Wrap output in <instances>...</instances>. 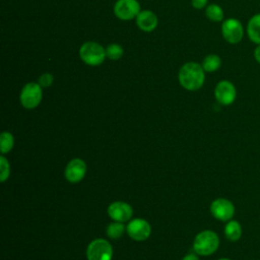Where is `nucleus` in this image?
<instances>
[{
	"label": "nucleus",
	"mask_w": 260,
	"mask_h": 260,
	"mask_svg": "<svg viewBox=\"0 0 260 260\" xmlns=\"http://www.w3.org/2000/svg\"><path fill=\"white\" fill-rule=\"evenodd\" d=\"M202 65L196 62L185 63L179 71V82L187 90H198L205 80V73Z\"/></svg>",
	"instance_id": "1"
},
{
	"label": "nucleus",
	"mask_w": 260,
	"mask_h": 260,
	"mask_svg": "<svg viewBox=\"0 0 260 260\" xmlns=\"http://www.w3.org/2000/svg\"><path fill=\"white\" fill-rule=\"evenodd\" d=\"M219 246V238L217 234L210 230L200 232L194 239L193 249L196 254L208 256L213 254Z\"/></svg>",
	"instance_id": "2"
},
{
	"label": "nucleus",
	"mask_w": 260,
	"mask_h": 260,
	"mask_svg": "<svg viewBox=\"0 0 260 260\" xmlns=\"http://www.w3.org/2000/svg\"><path fill=\"white\" fill-rule=\"evenodd\" d=\"M79 57L85 64L98 66L101 65L107 57L106 49L95 42H85L79 49Z\"/></svg>",
	"instance_id": "3"
},
{
	"label": "nucleus",
	"mask_w": 260,
	"mask_h": 260,
	"mask_svg": "<svg viewBox=\"0 0 260 260\" xmlns=\"http://www.w3.org/2000/svg\"><path fill=\"white\" fill-rule=\"evenodd\" d=\"M112 245L105 239H94L86 249L87 260H112Z\"/></svg>",
	"instance_id": "4"
},
{
	"label": "nucleus",
	"mask_w": 260,
	"mask_h": 260,
	"mask_svg": "<svg viewBox=\"0 0 260 260\" xmlns=\"http://www.w3.org/2000/svg\"><path fill=\"white\" fill-rule=\"evenodd\" d=\"M245 29L242 22L237 18H228L221 24V35L225 42L231 45L239 44L244 37Z\"/></svg>",
	"instance_id": "5"
},
{
	"label": "nucleus",
	"mask_w": 260,
	"mask_h": 260,
	"mask_svg": "<svg viewBox=\"0 0 260 260\" xmlns=\"http://www.w3.org/2000/svg\"><path fill=\"white\" fill-rule=\"evenodd\" d=\"M43 98L42 86L37 82L26 83L20 92V103L23 108L31 110L37 108Z\"/></svg>",
	"instance_id": "6"
},
{
	"label": "nucleus",
	"mask_w": 260,
	"mask_h": 260,
	"mask_svg": "<svg viewBox=\"0 0 260 260\" xmlns=\"http://www.w3.org/2000/svg\"><path fill=\"white\" fill-rule=\"evenodd\" d=\"M214 96L222 106L232 105L237 98V89L230 80H220L214 88Z\"/></svg>",
	"instance_id": "7"
},
{
	"label": "nucleus",
	"mask_w": 260,
	"mask_h": 260,
	"mask_svg": "<svg viewBox=\"0 0 260 260\" xmlns=\"http://www.w3.org/2000/svg\"><path fill=\"white\" fill-rule=\"evenodd\" d=\"M126 232L132 240L141 242L148 239L151 233V226L143 218H134L127 224Z\"/></svg>",
	"instance_id": "8"
},
{
	"label": "nucleus",
	"mask_w": 260,
	"mask_h": 260,
	"mask_svg": "<svg viewBox=\"0 0 260 260\" xmlns=\"http://www.w3.org/2000/svg\"><path fill=\"white\" fill-rule=\"evenodd\" d=\"M140 12V4L137 0H117L114 5L115 15L122 20H130Z\"/></svg>",
	"instance_id": "9"
},
{
	"label": "nucleus",
	"mask_w": 260,
	"mask_h": 260,
	"mask_svg": "<svg viewBox=\"0 0 260 260\" xmlns=\"http://www.w3.org/2000/svg\"><path fill=\"white\" fill-rule=\"evenodd\" d=\"M210 212L216 219L229 221L235 214V206L229 199L217 198L211 202Z\"/></svg>",
	"instance_id": "10"
},
{
	"label": "nucleus",
	"mask_w": 260,
	"mask_h": 260,
	"mask_svg": "<svg viewBox=\"0 0 260 260\" xmlns=\"http://www.w3.org/2000/svg\"><path fill=\"white\" fill-rule=\"evenodd\" d=\"M64 174L68 182L78 183L86 174V164L81 158H73L67 164Z\"/></svg>",
	"instance_id": "11"
},
{
	"label": "nucleus",
	"mask_w": 260,
	"mask_h": 260,
	"mask_svg": "<svg viewBox=\"0 0 260 260\" xmlns=\"http://www.w3.org/2000/svg\"><path fill=\"white\" fill-rule=\"evenodd\" d=\"M108 214L115 221L125 222L131 218L133 210L128 203L123 201H115L109 205Z\"/></svg>",
	"instance_id": "12"
},
{
	"label": "nucleus",
	"mask_w": 260,
	"mask_h": 260,
	"mask_svg": "<svg viewBox=\"0 0 260 260\" xmlns=\"http://www.w3.org/2000/svg\"><path fill=\"white\" fill-rule=\"evenodd\" d=\"M136 24L141 30L150 32L157 26V17L152 11L143 10L136 16Z\"/></svg>",
	"instance_id": "13"
},
{
	"label": "nucleus",
	"mask_w": 260,
	"mask_h": 260,
	"mask_svg": "<svg viewBox=\"0 0 260 260\" xmlns=\"http://www.w3.org/2000/svg\"><path fill=\"white\" fill-rule=\"evenodd\" d=\"M246 34L253 44L256 46L260 45V13H256L249 18L246 26Z\"/></svg>",
	"instance_id": "14"
},
{
	"label": "nucleus",
	"mask_w": 260,
	"mask_h": 260,
	"mask_svg": "<svg viewBox=\"0 0 260 260\" xmlns=\"http://www.w3.org/2000/svg\"><path fill=\"white\" fill-rule=\"evenodd\" d=\"M224 236L231 242H237L242 236V226L238 220L231 219L224 225Z\"/></svg>",
	"instance_id": "15"
},
{
	"label": "nucleus",
	"mask_w": 260,
	"mask_h": 260,
	"mask_svg": "<svg viewBox=\"0 0 260 260\" xmlns=\"http://www.w3.org/2000/svg\"><path fill=\"white\" fill-rule=\"evenodd\" d=\"M201 65L205 72H215L221 66V59L216 54H209L203 59Z\"/></svg>",
	"instance_id": "16"
},
{
	"label": "nucleus",
	"mask_w": 260,
	"mask_h": 260,
	"mask_svg": "<svg viewBox=\"0 0 260 260\" xmlns=\"http://www.w3.org/2000/svg\"><path fill=\"white\" fill-rule=\"evenodd\" d=\"M125 231H126V226L124 225V223L121 221H115V220L109 223L106 230L108 237L113 240L121 238L125 233Z\"/></svg>",
	"instance_id": "17"
},
{
	"label": "nucleus",
	"mask_w": 260,
	"mask_h": 260,
	"mask_svg": "<svg viewBox=\"0 0 260 260\" xmlns=\"http://www.w3.org/2000/svg\"><path fill=\"white\" fill-rule=\"evenodd\" d=\"M205 15L206 17L214 22H219L223 19L224 13L222 8L217 4H210L205 9Z\"/></svg>",
	"instance_id": "18"
},
{
	"label": "nucleus",
	"mask_w": 260,
	"mask_h": 260,
	"mask_svg": "<svg viewBox=\"0 0 260 260\" xmlns=\"http://www.w3.org/2000/svg\"><path fill=\"white\" fill-rule=\"evenodd\" d=\"M14 145V138L12 136V134L8 131H4L1 133L0 136V149H1V153L5 154L8 153L12 147Z\"/></svg>",
	"instance_id": "19"
},
{
	"label": "nucleus",
	"mask_w": 260,
	"mask_h": 260,
	"mask_svg": "<svg viewBox=\"0 0 260 260\" xmlns=\"http://www.w3.org/2000/svg\"><path fill=\"white\" fill-rule=\"evenodd\" d=\"M123 48L118 44H110L106 48V55L111 60H119L123 56Z\"/></svg>",
	"instance_id": "20"
},
{
	"label": "nucleus",
	"mask_w": 260,
	"mask_h": 260,
	"mask_svg": "<svg viewBox=\"0 0 260 260\" xmlns=\"http://www.w3.org/2000/svg\"><path fill=\"white\" fill-rule=\"evenodd\" d=\"M10 175V165L7 158L3 155L0 156V181L5 182Z\"/></svg>",
	"instance_id": "21"
},
{
	"label": "nucleus",
	"mask_w": 260,
	"mask_h": 260,
	"mask_svg": "<svg viewBox=\"0 0 260 260\" xmlns=\"http://www.w3.org/2000/svg\"><path fill=\"white\" fill-rule=\"evenodd\" d=\"M53 80H54V77L51 73H43L40 77H39V84L42 86V87H48V86H51L52 83H53Z\"/></svg>",
	"instance_id": "22"
},
{
	"label": "nucleus",
	"mask_w": 260,
	"mask_h": 260,
	"mask_svg": "<svg viewBox=\"0 0 260 260\" xmlns=\"http://www.w3.org/2000/svg\"><path fill=\"white\" fill-rule=\"evenodd\" d=\"M208 0H192L191 4L195 9H202L206 6Z\"/></svg>",
	"instance_id": "23"
},
{
	"label": "nucleus",
	"mask_w": 260,
	"mask_h": 260,
	"mask_svg": "<svg viewBox=\"0 0 260 260\" xmlns=\"http://www.w3.org/2000/svg\"><path fill=\"white\" fill-rule=\"evenodd\" d=\"M253 57H254L255 61H256L258 64H260V45H257L256 48L254 49Z\"/></svg>",
	"instance_id": "24"
},
{
	"label": "nucleus",
	"mask_w": 260,
	"mask_h": 260,
	"mask_svg": "<svg viewBox=\"0 0 260 260\" xmlns=\"http://www.w3.org/2000/svg\"><path fill=\"white\" fill-rule=\"evenodd\" d=\"M182 260H199V259L195 254L191 253V254H187L186 256H184V258Z\"/></svg>",
	"instance_id": "25"
},
{
	"label": "nucleus",
	"mask_w": 260,
	"mask_h": 260,
	"mask_svg": "<svg viewBox=\"0 0 260 260\" xmlns=\"http://www.w3.org/2000/svg\"><path fill=\"white\" fill-rule=\"evenodd\" d=\"M218 260H231V259H228V258H220V259H218Z\"/></svg>",
	"instance_id": "26"
}]
</instances>
